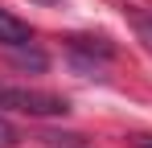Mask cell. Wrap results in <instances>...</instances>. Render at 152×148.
Instances as JSON below:
<instances>
[{"mask_svg": "<svg viewBox=\"0 0 152 148\" xmlns=\"http://www.w3.org/2000/svg\"><path fill=\"white\" fill-rule=\"evenodd\" d=\"M0 107L21 111V115H37V119H53V115L70 111V103L62 95L37 91V86H12V82H0Z\"/></svg>", "mask_w": 152, "mask_h": 148, "instance_id": "cell-1", "label": "cell"}, {"mask_svg": "<svg viewBox=\"0 0 152 148\" xmlns=\"http://www.w3.org/2000/svg\"><path fill=\"white\" fill-rule=\"evenodd\" d=\"M29 41H33V29H29L21 17H12L8 8H0V45H8V49H25Z\"/></svg>", "mask_w": 152, "mask_h": 148, "instance_id": "cell-2", "label": "cell"}, {"mask_svg": "<svg viewBox=\"0 0 152 148\" xmlns=\"http://www.w3.org/2000/svg\"><path fill=\"white\" fill-rule=\"evenodd\" d=\"M17 140H21V132H17L12 123L0 115V148H17Z\"/></svg>", "mask_w": 152, "mask_h": 148, "instance_id": "cell-3", "label": "cell"}, {"mask_svg": "<svg viewBox=\"0 0 152 148\" xmlns=\"http://www.w3.org/2000/svg\"><path fill=\"white\" fill-rule=\"evenodd\" d=\"M140 148H152V140H140Z\"/></svg>", "mask_w": 152, "mask_h": 148, "instance_id": "cell-4", "label": "cell"}]
</instances>
